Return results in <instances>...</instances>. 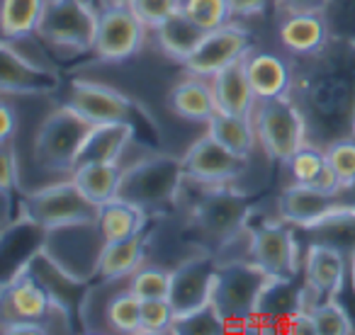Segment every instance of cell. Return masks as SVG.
I'll list each match as a JSON object with an SVG mask.
<instances>
[{
    "instance_id": "cell-42",
    "label": "cell",
    "mask_w": 355,
    "mask_h": 335,
    "mask_svg": "<svg viewBox=\"0 0 355 335\" xmlns=\"http://www.w3.org/2000/svg\"><path fill=\"white\" fill-rule=\"evenodd\" d=\"M277 3V0H229V6H232L234 17H253V15H261L266 12L268 8Z\"/></svg>"
},
{
    "instance_id": "cell-21",
    "label": "cell",
    "mask_w": 355,
    "mask_h": 335,
    "mask_svg": "<svg viewBox=\"0 0 355 335\" xmlns=\"http://www.w3.org/2000/svg\"><path fill=\"white\" fill-rule=\"evenodd\" d=\"M214 98H217V112L236 114V117H251L258 98L251 88L243 61L227 66L212 75Z\"/></svg>"
},
{
    "instance_id": "cell-41",
    "label": "cell",
    "mask_w": 355,
    "mask_h": 335,
    "mask_svg": "<svg viewBox=\"0 0 355 335\" xmlns=\"http://www.w3.org/2000/svg\"><path fill=\"white\" fill-rule=\"evenodd\" d=\"M0 165H3V175H0V188L6 190V192H12V188L17 185L20 180V173H17V163H15V153L12 148L6 143L3 153H0Z\"/></svg>"
},
{
    "instance_id": "cell-25",
    "label": "cell",
    "mask_w": 355,
    "mask_h": 335,
    "mask_svg": "<svg viewBox=\"0 0 355 335\" xmlns=\"http://www.w3.org/2000/svg\"><path fill=\"white\" fill-rule=\"evenodd\" d=\"M148 224V212L124 199L114 197L98 207V228L105 241H119L141 233Z\"/></svg>"
},
{
    "instance_id": "cell-34",
    "label": "cell",
    "mask_w": 355,
    "mask_h": 335,
    "mask_svg": "<svg viewBox=\"0 0 355 335\" xmlns=\"http://www.w3.org/2000/svg\"><path fill=\"white\" fill-rule=\"evenodd\" d=\"M180 12L188 15L205 32L219 30V27L229 25L234 17L229 0H183Z\"/></svg>"
},
{
    "instance_id": "cell-20",
    "label": "cell",
    "mask_w": 355,
    "mask_h": 335,
    "mask_svg": "<svg viewBox=\"0 0 355 335\" xmlns=\"http://www.w3.org/2000/svg\"><path fill=\"white\" fill-rule=\"evenodd\" d=\"M248 80L258 100L268 98H290L292 88V66L285 59L270 51H251L243 59Z\"/></svg>"
},
{
    "instance_id": "cell-46",
    "label": "cell",
    "mask_w": 355,
    "mask_h": 335,
    "mask_svg": "<svg viewBox=\"0 0 355 335\" xmlns=\"http://www.w3.org/2000/svg\"><path fill=\"white\" fill-rule=\"evenodd\" d=\"M350 282H353V291H355V257L350 262Z\"/></svg>"
},
{
    "instance_id": "cell-3",
    "label": "cell",
    "mask_w": 355,
    "mask_h": 335,
    "mask_svg": "<svg viewBox=\"0 0 355 335\" xmlns=\"http://www.w3.org/2000/svg\"><path fill=\"white\" fill-rule=\"evenodd\" d=\"M98 127L69 105L56 107L35 136V161L46 173H73L85 138Z\"/></svg>"
},
{
    "instance_id": "cell-27",
    "label": "cell",
    "mask_w": 355,
    "mask_h": 335,
    "mask_svg": "<svg viewBox=\"0 0 355 335\" xmlns=\"http://www.w3.org/2000/svg\"><path fill=\"white\" fill-rule=\"evenodd\" d=\"M156 37H158L161 49L166 51L171 59L185 64V61L195 54V49L202 44V39L207 37V32H205L200 25H195L188 15L175 12L171 20H166L161 27H158Z\"/></svg>"
},
{
    "instance_id": "cell-24",
    "label": "cell",
    "mask_w": 355,
    "mask_h": 335,
    "mask_svg": "<svg viewBox=\"0 0 355 335\" xmlns=\"http://www.w3.org/2000/svg\"><path fill=\"white\" fill-rule=\"evenodd\" d=\"M144 253H146V236L134 233L119 241H105L103 253L98 260V275L105 282H117L122 277H132L137 267L141 265Z\"/></svg>"
},
{
    "instance_id": "cell-11",
    "label": "cell",
    "mask_w": 355,
    "mask_h": 335,
    "mask_svg": "<svg viewBox=\"0 0 355 335\" xmlns=\"http://www.w3.org/2000/svg\"><path fill=\"white\" fill-rule=\"evenodd\" d=\"M0 314H3V323H10V320H35V323H44L51 333L49 320L59 314H69V311L59 301H54L49 289L25 267L22 272L12 275L10 280H3Z\"/></svg>"
},
{
    "instance_id": "cell-45",
    "label": "cell",
    "mask_w": 355,
    "mask_h": 335,
    "mask_svg": "<svg viewBox=\"0 0 355 335\" xmlns=\"http://www.w3.org/2000/svg\"><path fill=\"white\" fill-rule=\"evenodd\" d=\"M12 132H15V112L6 102L0 107V138H3V143H10Z\"/></svg>"
},
{
    "instance_id": "cell-16",
    "label": "cell",
    "mask_w": 355,
    "mask_h": 335,
    "mask_svg": "<svg viewBox=\"0 0 355 335\" xmlns=\"http://www.w3.org/2000/svg\"><path fill=\"white\" fill-rule=\"evenodd\" d=\"M0 54H3L0 90L6 95H51L61 90V75L49 66L22 56L10 39H3Z\"/></svg>"
},
{
    "instance_id": "cell-35",
    "label": "cell",
    "mask_w": 355,
    "mask_h": 335,
    "mask_svg": "<svg viewBox=\"0 0 355 335\" xmlns=\"http://www.w3.org/2000/svg\"><path fill=\"white\" fill-rule=\"evenodd\" d=\"M329 168V158H326V151L314 143L306 141L295 156L290 158V170L295 183L302 185H314L316 180L324 175V170Z\"/></svg>"
},
{
    "instance_id": "cell-18",
    "label": "cell",
    "mask_w": 355,
    "mask_h": 335,
    "mask_svg": "<svg viewBox=\"0 0 355 335\" xmlns=\"http://www.w3.org/2000/svg\"><path fill=\"white\" fill-rule=\"evenodd\" d=\"M336 209H340L336 192H324V190L302 183L290 185L277 199V212H280L282 221L304 228V231L324 221Z\"/></svg>"
},
{
    "instance_id": "cell-22",
    "label": "cell",
    "mask_w": 355,
    "mask_h": 335,
    "mask_svg": "<svg viewBox=\"0 0 355 335\" xmlns=\"http://www.w3.org/2000/svg\"><path fill=\"white\" fill-rule=\"evenodd\" d=\"M134 136H139V129L134 124H98L85 138L76 168L83 163H117Z\"/></svg>"
},
{
    "instance_id": "cell-26",
    "label": "cell",
    "mask_w": 355,
    "mask_h": 335,
    "mask_svg": "<svg viewBox=\"0 0 355 335\" xmlns=\"http://www.w3.org/2000/svg\"><path fill=\"white\" fill-rule=\"evenodd\" d=\"M122 173L124 170L117 163H83L71 173V180L90 202L100 207L117 197Z\"/></svg>"
},
{
    "instance_id": "cell-10",
    "label": "cell",
    "mask_w": 355,
    "mask_h": 335,
    "mask_svg": "<svg viewBox=\"0 0 355 335\" xmlns=\"http://www.w3.org/2000/svg\"><path fill=\"white\" fill-rule=\"evenodd\" d=\"M146 39V25L139 20L129 3H110L100 6L98 30H95L93 54L100 61H127L139 54Z\"/></svg>"
},
{
    "instance_id": "cell-8",
    "label": "cell",
    "mask_w": 355,
    "mask_h": 335,
    "mask_svg": "<svg viewBox=\"0 0 355 335\" xmlns=\"http://www.w3.org/2000/svg\"><path fill=\"white\" fill-rule=\"evenodd\" d=\"M95 30L98 10L93 8V0H49L37 37L56 49L83 54L93 51Z\"/></svg>"
},
{
    "instance_id": "cell-1",
    "label": "cell",
    "mask_w": 355,
    "mask_h": 335,
    "mask_svg": "<svg viewBox=\"0 0 355 335\" xmlns=\"http://www.w3.org/2000/svg\"><path fill=\"white\" fill-rule=\"evenodd\" d=\"M290 100L319 148L355 136V42L331 37L316 54L292 56Z\"/></svg>"
},
{
    "instance_id": "cell-44",
    "label": "cell",
    "mask_w": 355,
    "mask_h": 335,
    "mask_svg": "<svg viewBox=\"0 0 355 335\" xmlns=\"http://www.w3.org/2000/svg\"><path fill=\"white\" fill-rule=\"evenodd\" d=\"M0 330L6 335H25V333H35V335H46L49 328L44 323H35V320H10V323H3Z\"/></svg>"
},
{
    "instance_id": "cell-2",
    "label": "cell",
    "mask_w": 355,
    "mask_h": 335,
    "mask_svg": "<svg viewBox=\"0 0 355 335\" xmlns=\"http://www.w3.org/2000/svg\"><path fill=\"white\" fill-rule=\"evenodd\" d=\"M185 178L188 175H185L183 158L161 153V156L134 163L124 170L117 197L137 204L144 212H163L175 204Z\"/></svg>"
},
{
    "instance_id": "cell-13",
    "label": "cell",
    "mask_w": 355,
    "mask_h": 335,
    "mask_svg": "<svg viewBox=\"0 0 355 335\" xmlns=\"http://www.w3.org/2000/svg\"><path fill=\"white\" fill-rule=\"evenodd\" d=\"M253 39L243 27L236 25H224L219 30L207 32V37L202 39V44L195 49V54L185 61V69L193 75L200 78H212L214 73H219L227 66L243 61L251 54Z\"/></svg>"
},
{
    "instance_id": "cell-40",
    "label": "cell",
    "mask_w": 355,
    "mask_h": 335,
    "mask_svg": "<svg viewBox=\"0 0 355 335\" xmlns=\"http://www.w3.org/2000/svg\"><path fill=\"white\" fill-rule=\"evenodd\" d=\"M175 309L168 299L141 301V333H171Z\"/></svg>"
},
{
    "instance_id": "cell-32",
    "label": "cell",
    "mask_w": 355,
    "mask_h": 335,
    "mask_svg": "<svg viewBox=\"0 0 355 335\" xmlns=\"http://www.w3.org/2000/svg\"><path fill=\"white\" fill-rule=\"evenodd\" d=\"M110 328L119 333H141V299L134 291H119L107 301L105 309Z\"/></svg>"
},
{
    "instance_id": "cell-30",
    "label": "cell",
    "mask_w": 355,
    "mask_h": 335,
    "mask_svg": "<svg viewBox=\"0 0 355 335\" xmlns=\"http://www.w3.org/2000/svg\"><path fill=\"white\" fill-rule=\"evenodd\" d=\"M49 0H3V39L37 35Z\"/></svg>"
},
{
    "instance_id": "cell-17",
    "label": "cell",
    "mask_w": 355,
    "mask_h": 335,
    "mask_svg": "<svg viewBox=\"0 0 355 335\" xmlns=\"http://www.w3.org/2000/svg\"><path fill=\"white\" fill-rule=\"evenodd\" d=\"M345 272H348V257L343 253L326 243H309L304 255V284L309 289L311 304L336 299L343 289Z\"/></svg>"
},
{
    "instance_id": "cell-38",
    "label": "cell",
    "mask_w": 355,
    "mask_h": 335,
    "mask_svg": "<svg viewBox=\"0 0 355 335\" xmlns=\"http://www.w3.org/2000/svg\"><path fill=\"white\" fill-rule=\"evenodd\" d=\"M331 37L355 42V0H329L324 10Z\"/></svg>"
},
{
    "instance_id": "cell-39",
    "label": "cell",
    "mask_w": 355,
    "mask_h": 335,
    "mask_svg": "<svg viewBox=\"0 0 355 335\" xmlns=\"http://www.w3.org/2000/svg\"><path fill=\"white\" fill-rule=\"evenodd\" d=\"M129 6L144 25L158 30L163 22L171 20L175 12H180L183 0H129Z\"/></svg>"
},
{
    "instance_id": "cell-47",
    "label": "cell",
    "mask_w": 355,
    "mask_h": 335,
    "mask_svg": "<svg viewBox=\"0 0 355 335\" xmlns=\"http://www.w3.org/2000/svg\"><path fill=\"white\" fill-rule=\"evenodd\" d=\"M110 3H129V0H100V6H110Z\"/></svg>"
},
{
    "instance_id": "cell-37",
    "label": "cell",
    "mask_w": 355,
    "mask_h": 335,
    "mask_svg": "<svg viewBox=\"0 0 355 335\" xmlns=\"http://www.w3.org/2000/svg\"><path fill=\"white\" fill-rule=\"evenodd\" d=\"M326 158L329 165L334 168L336 178L340 183V190L353 188L355 185V136L336 141L326 148Z\"/></svg>"
},
{
    "instance_id": "cell-23",
    "label": "cell",
    "mask_w": 355,
    "mask_h": 335,
    "mask_svg": "<svg viewBox=\"0 0 355 335\" xmlns=\"http://www.w3.org/2000/svg\"><path fill=\"white\" fill-rule=\"evenodd\" d=\"M168 109L185 122H209L217 112L214 88L205 83L200 75H193L168 93Z\"/></svg>"
},
{
    "instance_id": "cell-4",
    "label": "cell",
    "mask_w": 355,
    "mask_h": 335,
    "mask_svg": "<svg viewBox=\"0 0 355 335\" xmlns=\"http://www.w3.org/2000/svg\"><path fill=\"white\" fill-rule=\"evenodd\" d=\"M275 280L253 260H234L219 265L214 280L212 304L227 318L229 328H243L248 320L256 318L263 291Z\"/></svg>"
},
{
    "instance_id": "cell-6",
    "label": "cell",
    "mask_w": 355,
    "mask_h": 335,
    "mask_svg": "<svg viewBox=\"0 0 355 335\" xmlns=\"http://www.w3.org/2000/svg\"><path fill=\"white\" fill-rule=\"evenodd\" d=\"M20 214L46 228V231H59L66 226H78V224H95L98 221V204H93L73 180L49 185L37 192L27 194L20 202Z\"/></svg>"
},
{
    "instance_id": "cell-15",
    "label": "cell",
    "mask_w": 355,
    "mask_h": 335,
    "mask_svg": "<svg viewBox=\"0 0 355 335\" xmlns=\"http://www.w3.org/2000/svg\"><path fill=\"white\" fill-rule=\"evenodd\" d=\"M243 165H246V158L229 151L209 134L195 141L183 156L188 180H195L200 185H212V188L236 180L243 173Z\"/></svg>"
},
{
    "instance_id": "cell-19",
    "label": "cell",
    "mask_w": 355,
    "mask_h": 335,
    "mask_svg": "<svg viewBox=\"0 0 355 335\" xmlns=\"http://www.w3.org/2000/svg\"><path fill=\"white\" fill-rule=\"evenodd\" d=\"M331 39L324 12H285L280 22V42L292 56L316 54Z\"/></svg>"
},
{
    "instance_id": "cell-12",
    "label": "cell",
    "mask_w": 355,
    "mask_h": 335,
    "mask_svg": "<svg viewBox=\"0 0 355 335\" xmlns=\"http://www.w3.org/2000/svg\"><path fill=\"white\" fill-rule=\"evenodd\" d=\"M248 260L277 280L297 277L300 272V253H297L295 231L290 224H258L248 231Z\"/></svg>"
},
{
    "instance_id": "cell-28",
    "label": "cell",
    "mask_w": 355,
    "mask_h": 335,
    "mask_svg": "<svg viewBox=\"0 0 355 335\" xmlns=\"http://www.w3.org/2000/svg\"><path fill=\"white\" fill-rule=\"evenodd\" d=\"M209 136L217 138L222 146H227L229 151H234L236 156L248 158L253 151V146L258 143V134L253 127L251 117H236V114H224L214 112L212 119L207 122Z\"/></svg>"
},
{
    "instance_id": "cell-7",
    "label": "cell",
    "mask_w": 355,
    "mask_h": 335,
    "mask_svg": "<svg viewBox=\"0 0 355 335\" xmlns=\"http://www.w3.org/2000/svg\"><path fill=\"white\" fill-rule=\"evenodd\" d=\"M251 119L258 143L266 148L272 161L290 163V158L306 143L304 119L290 98L258 100Z\"/></svg>"
},
{
    "instance_id": "cell-14",
    "label": "cell",
    "mask_w": 355,
    "mask_h": 335,
    "mask_svg": "<svg viewBox=\"0 0 355 335\" xmlns=\"http://www.w3.org/2000/svg\"><path fill=\"white\" fill-rule=\"evenodd\" d=\"M219 262L209 253H200L183 260L171 272V306L178 314L200 309L209 304L214 294V280H217Z\"/></svg>"
},
{
    "instance_id": "cell-36",
    "label": "cell",
    "mask_w": 355,
    "mask_h": 335,
    "mask_svg": "<svg viewBox=\"0 0 355 335\" xmlns=\"http://www.w3.org/2000/svg\"><path fill=\"white\" fill-rule=\"evenodd\" d=\"M129 291L139 296L141 301L148 299H168L171 296V272L163 267H146L137 270L129 277Z\"/></svg>"
},
{
    "instance_id": "cell-31",
    "label": "cell",
    "mask_w": 355,
    "mask_h": 335,
    "mask_svg": "<svg viewBox=\"0 0 355 335\" xmlns=\"http://www.w3.org/2000/svg\"><path fill=\"white\" fill-rule=\"evenodd\" d=\"M229 330V323L222 314H219L217 306L209 301V304L200 306V309L185 311V314H178L173 320L171 333L180 335H217Z\"/></svg>"
},
{
    "instance_id": "cell-5",
    "label": "cell",
    "mask_w": 355,
    "mask_h": 335,
    "mask_svg": "<svg viewBox=\"0 0 355 335\" xmlns=\"http://www.w3.org/2000/svg\"><path fill=\"white\" fill-rule=\"evenodd\" d=\"M253 202L248 194L236 190L214 188L202 194L190 214V231L202 243L214 248H224L234 243L248 226Z\"/></svg>"
},
{
    "instance_id": "cell-33",
    "label": "cell",
    "mask_w": 355,
    "mask_h": 335,
    "mask_svg": "<svg viewBox=\"0 0 355 335\" xmlns=\"http://www.w3.org/2000/svg\"><path fill=\"white\" fill-rule=\"evenodd\" d=\"M306 314H309L311 323H314L316 335H345L355 330L353 318L336 299L316 301V304H311L306 309Z\"/></svg>"
},
{
    "instance_id": "cell-9",
    "label": "cell",
    "mask_w": 355,
    "mask_h": 335,
    "mask_svg": "<svg viewBox=\"0 0 355 335\" xmlns=\"http://www.w3.org/2000/svg\"><path fill=\"white\" fill-rule=\"evenodd\" d=\"M64 105L73 107L95 124H134L139 134L141 129H153L141 105L103 83L73 80L64 93Z\"/></svg>"
},
{
    "instance_id": "cell-43",
    "label": "cell",
    "mask_w": 355,
    "mask_h": 335,
    "mask_svg": "<svg viewBox=\"0 0 355 335\" xmlns=\"http://www.w3.org/2000/svg\"><path fill=\"white\" fill-rule=\"evenodd\" d=\"M285 12H324L329 0H277Z\"/></svg>"
},
{
    "instance_id": "cell-29",
    "label": "cell",
    "mask_w": 355,
    "mask_h": 335,
    "mask_svg": "<svg viewBox=\"0 0 355 335\" xmlns=\"http://www.w3.org/2000/svg\"><path fill=\"white\" fill-rule=\"evenodd\" d=\"M311 243H326V246L340 251L350 262L355 257V209L340 207L334 214L319 221L316 226L306 228Z\"/></svg>"
}]
</instances>
